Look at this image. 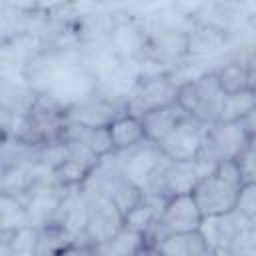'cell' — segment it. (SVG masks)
<instances>
[{"label":"cell","instance_id":"obj_1","mask_svg":"<svg viewBox=\"0 0 256 256\" xmlns=\"http://www.w3.org/2000/svg\"><path fill=\"white\" fill-rule=\"evenodd\" d=\"M244 188V176L236 160L220 162L216 168L204 176L192 192L200 212L204 218L222 216L234 212L240 200V192Z\"/></svg>","mask_w":256,"mask_h":256},{"label":"cell","instance_id":"obj_2","mask_svg":"<svg viewBox=\"0 0 256 256\" xmlns=\"http://www.w3.org/2000/svg\"><path fill=\"white\" fill-rule=\"evenodd\" d=\"M226 92L222 90L214 70H204L192 78L182 80L178 90V104L196 122L212 126L220 122V112Z\"/></svg>","mask_w":256,"mask_h":256},{"label":"cell","instance_id":"obj_3","mask_svg":"<svg viewBox=\"0 0 256 256\" xmlns=\"http://www.w3.org/2000/svg\"><path fill=\"white\" fill-rule=\"evenodd\" d=\"M180 84L182 82H178V78L172 74L138 76V80L126 94V114L144 118L154 110L176 104Z\"/></svg>","mask_w":256,"mask_h":256},{"label":"cell","instance_id":"obj_4","mask_svg":"<svg viewBox=\"0 0 256 256\" xmlns=\"http://www.w3.org/2000/svg\"><path fill=\"white\" fill-rule=\"evenodd\" d=\"M116 158L122 174L142 192H154L170 166V160L152 142H144L128 152H116Z\"/></svg>","mask_w":256,"mask_h":256},{"label":"cell","instance_id":"obj_5","mask_svg":"<svg viewBox=\"0 0 256 256\" xmlns=\"http://www.w3.org/2000/svg\"><path fill=\"white\" fill-rule=\"evenodd\" d=\"M254 132L244 122H218L206 128L202 150L198 160L220 164L228 160H238L242 152L248 148Z\"/></svg>","mask_w":256,"mask_h":256},{"label":"cell","instance_id":"obj_6","mask_svg":"<svg viewBox=\"0 0 256 256\" xmlns=\"http://www.w3.org/2000/svg\"><path fill=\"white\" fill-rule=\"evenodd\" d=\"M202 220H204V216H202L196 200L192 198V194L168 198L158 222L146 234L148 248H152L154 244H158L166 236L198 232L202 226Z\"/></svg>","mask_w":256,"mask_h":256},{"label":"cell","instance_id":"obj_7","mask_svg":"<svg viewBox=\"0 0 256 256\" xmlns=\"http://www.w3.org/2000/svg\"><path fill=\"white\" fill-rule=\"evenodd\" d=\"M124 114L126 98H118L102 92L100 88H94L92 94L66 110V120L88 128H110Z\"/></svg>","mask_w":256,"mask_h":256},{"label":"cell","instance_id":"obj_8","mask_svg":"<svg viewBox=\"0 0 256 256\" xmlns=\"http://www.w3.org/2000/svg\"><path fill=\"white\" fill-rule=\"evenodd\" d=\"M90 202L88 208V222L86 230L82 234L80 246L90 248L94 244H100L120 232L124 228V214L122 210L106 196H86Z\"/></svg>","mask_w":256,"mask_h":256},{"label":"cell","instance_id":"obj_9","mask_svg":"<svg viewBox=\"0 0 256 256\" xmlns=\"http://www.w3.org/2000/svg\"><path fill=\"white\" fill-rule=\"evenodd\" d=\"M214 168H216V164H210V162H204V160L170 162V166L166 168L160 184L150 194H158V196H162L166 200L174 198V196L192 194L194 188L198 186V182L204 176H208Z\"/></svg>","mask_w":256,"mask_h":256},{"label":"cell","instance_id":"obj_10","mask_svg":"<svg viewBox=\"0 0 256 256\" xmlns=\"http://www.w3.org/2000/svg\"><path fill=\"white\" fill-rule=\"evenodd\" d=\"M208 126L192 120L190 116L172 132L168 134L158 148L164 152V156L170 162H192L198 160L200 150H202V140L204 132Z\"/></svg>","mask_w":256,"mask_h":256},{"label":"cell","instance_id":"obj_11","mask_svg":"<svg viewBox=\"0 0 256 256\" xmlns=\"http://www.w3.org/2000/svg\"><path fill=\"white\" fill-rule=\"evenodd\" d=\"M250 224L246 216H242L238 210L222 214V216H210L202 220L200 234L206 242V246L216 256H228V250L234 242V238Z\"/></svg>","mask_w":256,"mask_h":256},{"label":"cell","instance_id":"obj_12","mask_svg":"<svg viewBox=\"0 0 256 256\" xmlns=\"http://www.w3.org/2000/svg\"><path fill=\"white\" fill-rule=\"evenodd\" d=\"M234 36L236 34H228L220 28L194 20L192 28L186 34L188 60H206V58H214L226 52L228 48L234 46Z\"/></svg>","mask_w":256,"mask_h":256},{"label":"cell","instance_id":"obj_13","mask_svg":"<svg viewBox=\"0 0 256 256\" xmlns=\"http://www.w3.org/2000/svg\"><path fill=\"white\" fill-rule=\"evenodd\" d=\"M188 118V114L182 110V106L176 102V104H170L166 108H160V110H154L150 114H146L142 120V126H144V132H146V140L152 142V144H160L168 134H172L184 120Z\"/></svg>","mask_w":256,"mask_h":256},{"label":"cell","instance_id":"obj_14","mask_svg":"<svg viewBox=\"0 0 256 256\" xmlns=\"http://www.w3.org/2000/svg\"><path fill=\"white\" fill-rule=\"evenodd\" d=\"M146 248H148L146 236L124 226L114 236H110L108 240H104L100 244L90 246L88 250L92 256H138Z\"/></svg>","mask_w":256,"mask_h":256},{"label":"cell","instance_id":"obj_15","mask_svg":"<svg viewBox=\"0 0 256 256\" xmlns=\"http://www.w3.org/2000/svg\"><path fill=\"white\" fill-rule=\"evenodd\" d=\"M154 256H216L204 242L200 232L174 234L162 238L150 248Z\"/></svg>","mask_w":256,"mask_h":256},{"label":"cell","instance_id":"obj_16","mask_svg":"<svg viewBox=\"0 0 256 256\" xmlns=\"http://www.w3.org/2000/svg\"><path fill=\"white\" fill-rule=\"evenodd\" d=\"M164 204H166V198L158 196V194H150V192H144L140 204H136L126 216H124V226L140 232V234H148L152 230V226L158 222L162 210H164Z\"/></svg>","mask_w":256,"mask_h":256},{"label":"cell","instance_id":"obj_17","mask_svg":"<svg viewBox=\"0 0 256 256\" xmlns=\"http://www.w3.org/2000/svg\"><path fill=\"white\" fill-rule=\"evenodd\" d=\"M108 130H110V138L114 144V152H128V150L148 142L142 120L136 116H130V114L120 116Z\"/></svg>","mask_w":256,"mask_h":256},{"label":"cell","instance_id":"obj_18","mask_svg":"<svg viewBox=\"0 0 256 256\" xmlns=\"http://www.w3.org/2000/svg\"><path fill=\"white\" fill-rule=\"evenodd\" d=\"M72 246H76V240L68 230L56 224H48L38 230V242H36L34 256H60Z\"/></svg>","mask_w":256,"mask_h":256},{"label":"cell","instance_id":"obj_19","mask_svg":"<svg viewBox=\"0 0 256 256\" xmlns=\"http://www.w3.org/2000/svg\"><path fill=\"white\" fill-rule=\"evenodd\" d=\"M256 110V92L246 88L234 94H226L222 112H220V122H244L252 116Z\"/></svg>","mask_w":256,"mask_h":256},{"label":"cell","instance_id":"obj_20","mask_svg":"<svg viewBox=\"0 0 256 256\" xmlns=\"http://www.w3.org/2000/svg\"><path fill=\"white\" fill-rule=\"evenodd\" d=\"M28 226H30L28 212L20 202V198L2 196V232H12Z\"/></svg>","mask_w":256,"mask_h":256},{"label":"cell","instance_id":"obj_21","mask_svg":"<svg viewBox=\"0 0 256 256\" xmlns=\"http://www.w3.org/2000/svg\"><path fill=\"white\" fill-rule=\"evenodd\" d=\"M228 256H256V226L252 222L234 238Z\"/></svg>","mask_w":256,"mask_h":256},{"label":"cell","instance_id":"obj_22","mask_svg":"<svg viewBox=\"0 0 256 256\" xmlns=\"http://www.w3.org/2000/svg\"><path fill=\"white\" fill-rule=\"evenodd\" d=\"M236 210L246 216L248 220L256 216V182H248L244 184L242 192H240V200H238V206Z\"/></svg>","mask_w":256,"mask_h":256},{"label":"cell","instance_id":"obj_23","mask_svg":"<svg viewBox=\"0 0 256 256\" xmlns=\"http://www.w3.org/2000/svg\"><path fill=\"white\" fill-rule=\"evenodd\" d=\"M246 28L256 34V4H246Z\"/></svg>","mask_w":256,"mask_h":256},{"label":"cell","instance_id":"obj_24","mask_svg":"<svg viewBox=\"0 0 256 256\" xmlns=\"http://www.w3.org/2000/svg\"><path fill=\"white\" fill-rule=\"evenodd\" d=\"M60 256H92V254H90V250H88V248H82V246H72L70 250L62 252Z\"/></svg>","mask_w":256,"mask_h":256},{"label":"cell","instance_id":"obj_25","mask_svg":"<svg viewBox=\"0 0 256 256\" xmlns=\"http://www.w3.org/2000/svg\"><path fill=\"white\" fill-rule=\"evenodd\" d=\"M246 124L250 126V130H252V132H256V110H254V112H252V116L246 120Z\"/></svg>","mask_w":256,"mask_h":256}]
</instances>
